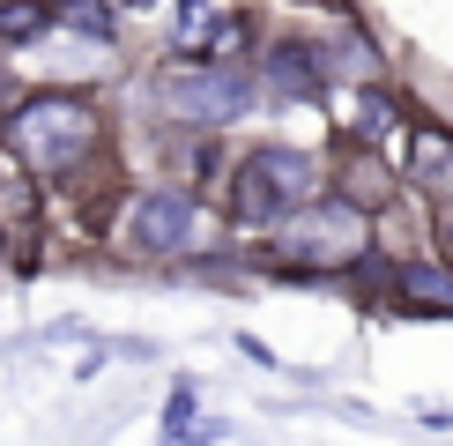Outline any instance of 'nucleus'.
Here are the masks:
<instances>
[{
  "instance_id": "nucleus-15",
  "label": "nucleus",
  "mask_w": 453,
  "mask_h": 446,
  "mask_svg": "<svg viewBox=\"0 0 453 446\" xmlns=\"http://www.w3.org/2000/svg\"><path fill=\"white\" fill-rule=\"evenodd\" d=\"M282 8H297V15H357V0H282Z\"/></svg>"
},
{
  "instance_id": "nucleus-1",
  "label": "nucleus",
  "mask_w": 453,
  "mask_h": 446,
  "mask_svg": "<svg viewBox=\"0 0 453 446\" xmlns=\"http://www.w3.org/2000/svg\"><path fill=\"white\" fill-rule=\"evenodd\" d=\"M0 149L45 186V201L89 194V186H134L119 157V119L97 82H30L0 119Z\"/></svg>"
},
{
  "instance_id": "nucleus-5",
  "label": "nucleus",
  "mask_w": 453,
  "mask_h": 446,
  "mask_svg": "<svg viewBox=\"0 0 453 446\" xmlns=\"http://www.w3.org/2000/svg\"><path fill=\"white\" fill-rule=\"evenodd\" d=\"M157 127H186V135H231L260 104V74L253 67H216V60H157L142 82Z\"/></svg>"
},
{
  "instance_id": "nucleus-12",
  "label": "nucleus",
  "mask_w": 453,
  "mask_h": 446,
  "mask_svg": "<svg viewBox=\"0 0 453 446\" xmlns=\"http://www.w3.org/2000/svg\"><path fill=\"white\" fill-rule=\"evenodd\" d=\"M52 45V0H0V60Z\"/></svg>"
},
{
  "instance_id": "nucleus-4",
  "label": "nucleus",
  "mask_w": 453,
  "mask_h": 446,
  "mask_svg": "<svg viewBox=\"0 0 453 446\" xmlns=\"http://www.w3.org/2000/svg\"><path fill=\"white\" fill-rule=\"evenodd\" d=\"M365 253H380V223L349 209L342 194H319L312 209L275 223L268 238H245V268L275 283H342Z\"/></svg>"
},
{
  "instance_id": "nucleus-9",
  "label": "nucleus",
  "mask_w": 453,
  "mask_h": 446,
  "mask_svg": "<svg viewBox=\"0 0 453 446\" xmlns=\"http://www.w3.org/2000/svg\"><path fill=\"white\" fill-rule=\"evenodd\" d=\"M387 312H402V320H453V268L431 246L387 253Z\"/></svg>"
},
{
  "instance_id": "nucleus-8",
  "label": "nucleus",
  "mask_w": 453,
  "mask_h": 446,
  "mask_svg": "<svg viewBox=\"0 0 453 446\" xmlns=\"http://www.w3.org/2000/svg\"><path fill=\"white\" fill-rule=\"evenodd\" d=\"M327 194H342L349 209H365L372 223H387L394 209H402V194H409V186H402V157L334 135L327 142Z\"/></svg>"
},
{
  "instance_id": "nucleus-14",
  "label": "nucleus",
  "mask_w": 453,
  "mask_h": 446,
  "mask_svg": "<svg viewBox=\"0 0 453 446\" xmlns=\"http://www.w3.org/2000/svg\"><path fill=\"white\" fill-rule=\"evenodd\" d=\"M431 253L453 268V209H431Z\"/></svg>"
},
{
  "instance_id": "nucleus-10",
  "label": "nucleus",
  "mask_w": 453,
  "mask_h": 446,
  "mask_svg": "<svg viewBox=\"0 0 453 446\" xmlns=\"http://www.w3.org/2000/svg\"><path fill=\"white\" fill-rule=\"evenodd\" d=\"M402 186L424 201V209H453V119L439 112H417L402 135Z\"/></svg>"
},
{
  "instance_id": "nucleus-6",
  "label": "nucleus",
  "mask_w": 453,
  "mask_h": 446,
  "mask_svg": "<svg viewBox=\"0 0 453 446\" xmlns=\"http://www.w3.org/2000/svg\"><path fill=\"white\" fill-rule=\"evenodd\" d=\"M172 23H164V60H216V67H253L260 60V23L253 0H172Z\"/></svg>"
},
{
  "instance_id": "nucleus-3",
  "label": "nucleus",
  "mask_w": 453,
  "mask_h": 446,
  "mask_svg": "<svg viewBox=\"0 0 453 446\" xmlns=\"http://www.w3.org/2000/svg\"><path fill=\"white\" fill-rule=\"evenodd\" d=\"M327 194V149L312 142H238L231 172L216 186V216L231 238H268L275 223H290L297 209Z\"/></svg>"
},
{
  "instance_id": "nucleus-7",
  "label": "nucleus",
  "mask_w": 453,
  "mask_h": 446,
  "mask_svg": "<svg viewBox=\"0 0 453 446\" xmlns=\"http://www.w3.org/2000/svg\"><path fill=\"white\" fill-rule=\"evenodd\" d=\"M260 104L268 112H327L334 104V67H327V37L319 30H268L260 37Z\"/></svg>"
},
{
  "instance_id": "nucleus-2",
  "label": "nucleus",
  "mask_w": 453,
  "mask_h": 446,
  "mask_svg": "<svg viewBox=\"0 0 453 446\" xmlns=\"http://www.w3.org/2000/svg\"><path fill=\"white\" fill-rule=\"evenodd\" d=\"M223 216L201 186H179V179H134L104 231V253L119 268H201L216 246H223Z\"/></svg>"
},
{
  "instance_id": "nucleus-13",
  "label": "nucleus",
  "mask_w": 453,
  "mask_h": 446,
  "mask_svg": "<svg viewBox=\"0 0 453 446\" xmlns=\"http://www.w3.org/2000/svg\"><path fill=\"white\" fill-rule=\"evenodd\" d=\"M194 424H201V387L179 372V380H172V395H164L157 432H164V446H186V439H194Z\"/></svg>"
},
{
  "instance_id": "nucleus-16",
  "label": "nucleus",
  "mask_w": 453,
  "mask_h": 446,
  "mask_svg": "<svg viewBox=\"0 0 453 446\" xmlns=\"http://www.w3.org/2000/svg\"><path fill=\"white\" fill-rule=\"evenodd\" d=\"M119 8H127V15H149V8H164V0H119Z\"/></svg>"
},
{
  "instance_id": "nucleus-11",
  "label": "nucleus",
  "mask_w": 453,
  "mask_h": 446,
  "mask_svg": "<svg viewBox=\"0 0 453 446\" xmlns=\"http://www.w3.org/2000/svg\"><path fill=\"white\" fill-rule=\"evenodd\" d=\"M52 45L119 52L127 45V8L119 0H52Z\"/></svg>"
}]
</instances>
